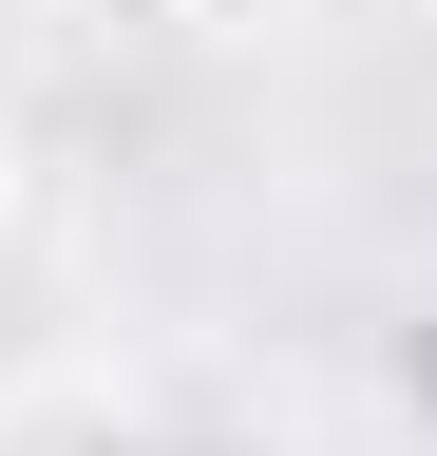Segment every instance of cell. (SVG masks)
Wrapping results in <instances>:
<instances>
[{"instance_id":"6da1fadb","label":"cell","mask_w":437,"mask_h":456,"mask_svg":"<svg viewBox=\"0 0 437 456\" xmlns=\"http://www.w3.org/2000/svg\"><path fill=\"white\" fill-rule=\"evenodd\" d=\"M134 437V380L115 362H38V380H0V456H115Z\"/></svg>"},{"instance_id":"7a4b0ae2","label":"cell","mask_w":437,"mask_h":456,"mask_svg":"<svg viewBox=\"0 0 437 456\" xmlns=\"http://www.w3.org/2000/svg\"><path fill=\"white\" fill-rule=\"evenodd\" d=\"M172 38H229V57H266V38H304V20H343V0H152Z\"/></svg>"},{"instance_id":"3957f363","label":"cell","mask_w":437,"mask_h":456,"mask_svg":"<svg viewBox=\"0 0 437 456\" xmlns=\"http://www.w3.org/2000/svg\"><path fill=\"white\" fill-rule=\"evenodd\" d=\"M0 228H20V134H0Z\"/></svg>"}]
</instances>
